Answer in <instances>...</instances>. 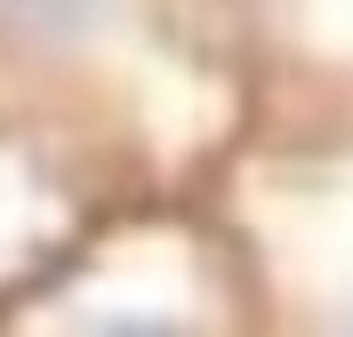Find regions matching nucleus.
Instances as JSON below:
<instances>
[{
  "instance_id": "f257e3e1",
  "label": "nucleus",
  "mask_w": 353,
  "mask_h": 337,
  "mask_svg": "<svg viewBox=\"0 0 353 337\" xmlns=\"http://www.w3.org/2000/svg\"><path fill=\"white\" fill-rule=\"evenodd\" d=\"M105 0H0V32L17 41H88Z\"/></svg>"
}]
</instances>
